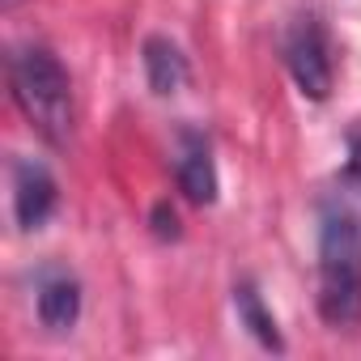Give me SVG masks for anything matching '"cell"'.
Returning <instances> with one entry per match:
<instances>
[{"label": "cell", "instance_id": "52a82bcc", "mask_svg": "<svg viewBox=\"0 0 361 361\" xmlns=\"http://www.w3.org/2000/svg\"><path fill=\"white\" fill-rule=\"evenodd\" d=\"M145 73H149V85L157 94H174L188 81V60L178 56V47L170 39H149L145 43Z\"/></svg>", "mask_w": 361, "mask_h": 361}, {"label": "cell", "instance_id": "3957f363", "mask_svg": "<svg viewBox=\"0 0 361 361\" xmlns=\"http://www.w3.org/2000/svg\"><path fill=\"white\" fill-rule=\"evenodd\" d=\"M285 60H289V73H293V81L306 98H327L331 56H327V39H323L319 22H298V30L285 43Z\"/></svg>", "mask_w": 361, "mask_h": 361}, {"label": "cell", "instance_id": "277c9868", "mask_svg": "<svg viewBox=\"0 0 361 361\" xmlns=\"http://www.w3.org/2000/svg\"><path fill=\"white\" fill-rule=\"evenodd\" d=\"M56 209V178L43 161L22 157L13 170V213L22 230H39Z\"/></svg>", "mask_w": 361, "mask_h": 361}, {"label": "cell", "instance_id": "5b68a950", "mask_svg": "<svg viewBox=\"0 0 361 361\" xmlns=\"http://www.w3.org/2000/svg\"><path fill=\"white\" fill-rule=\"evenodd\" d=\"M174 174H178V188H183V196L192 204H213V196H217V170H213L209 140L200 132H183V136H178Z\"/></svg>", "mask_w": 361, "mask_h": 361}, {"label": "cell", "instance_id": "7a4b0ae2", "mask_svg": "<svg viewBox=\"0 0 361 361\" xmlns=\"http://www.w3.org/2000/svg\"><path fill=\"white\" fill-rule=\"evenodd\" d=\"M9 85L30 128L47 136L51 145H64L73 132V90H68V73L60 68V60L47 47H22L9 60Z\"/></svg>", "mask_w": 361, "mask_h": 361}, {"label": "cell", "instance_id": "8992f818", "mask_svg": "<svg viewBox=\"0 0 361 361\" xmlns=\"http://www.w3.org/2000/svg\"><path fill=\"white\" fill-rule=\"evenodd\" d=\"M77 314H81V285L60 268L43 272L39 276V319H43V327L68 331L77 323Z\"/></svg>", "mask_w": 361, "mask_h": 361}, {"label": "cell", "instance_id": "ba28073f", "mask_svg": "<svg viewBox=\"0 0 361 361\" xmlns=\"http://www.w3.org/2000/svg\"><path fill=\"white\" fill-rule=\"evenodd\" d=\"M234 302H238V319L259 336V344H268V348H281V331H276V319L264 310V302H259V293L251 289V285H243L238 293H234Z\"/></svg>", "mask_w": 361, "mask_h": 361}, {"label": "cell", "instance_id": "6da1fadb", "mask_svg": "<svg viewBox=\"0 0 361 361\" xmlns=\"http://www.w3.org/2000/svg\"><path fill=\"white\" fill-rule=\"evenodd\" d=\"M319 314L331 327L361 319V217L331 209L319 230Z\"/></svg>", "mask_w": 361, "mask_h": 361}]
</instances>
